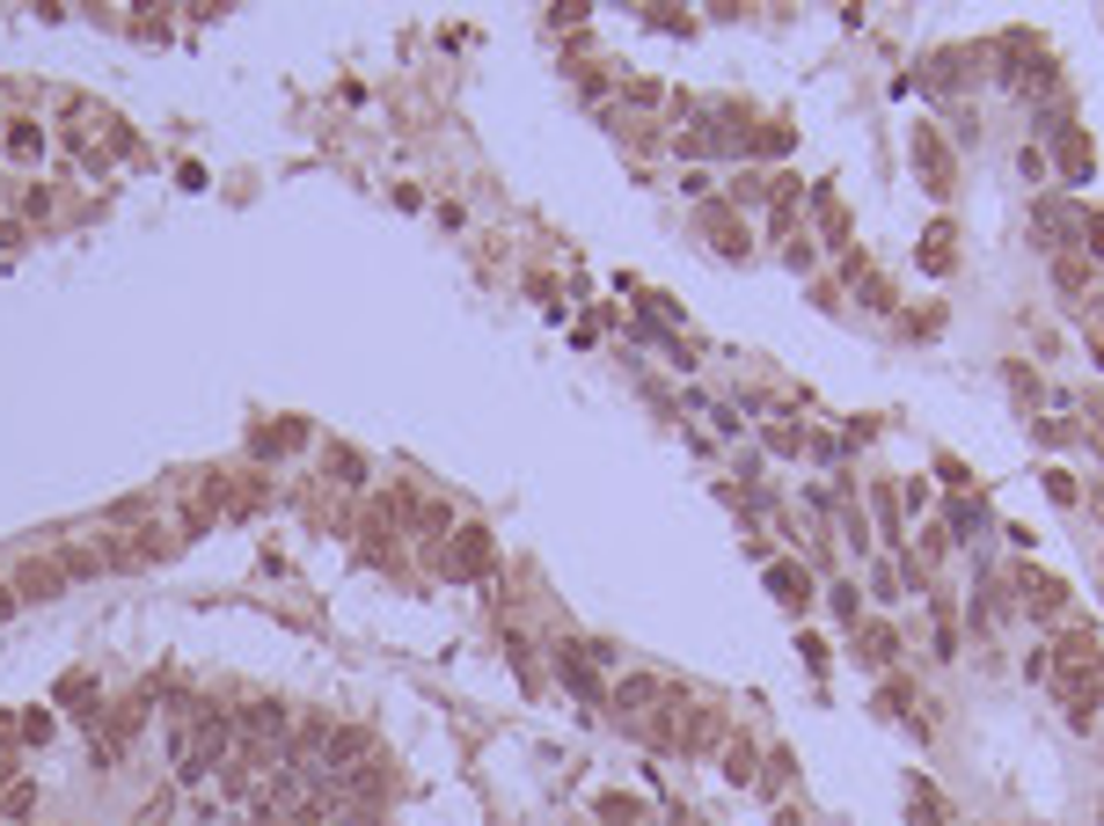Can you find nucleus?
<instances>
[{
	"mask_svg": "<svg viewBox=\"0 0 1104 826\" xmlns=\"http://www.w3.org/2000/svg\"><path fill=\"white\" fill-rule=\"evenodd\" d=\"M1032 234L1046 256H1075L1083 249V205H1068V198H1038L1032 205Z\"/></svg>",
	"mask_w": 1104,
	"mask_h": 826,
	"instance_id": "3",
	"label": "nucleus"
},
{
	"mask_svg": "<svg viewBox=\"0 0 1104 826\" xmlns=\"http://www.w3.org/2000/svg\"><path fill=\"white\" fill-rule=\"evenodd\" d=\"M673 826H702V819H695V812H688V805H673Z\"/></svg>",
	"mask_w": 1104,
	"mask_h": 826,
	"instance_id": "34",
	"label": "nucleus"
},
{
	"mask_svg": "<svg viewBox=\"0 0 1104 826\" xmlns=\"http://www.w3.org/2000/svg\"><path fill=\"white\" fill-rule=\"evenodd\" d=\"M769 593L783 600L790 615H805V607H812V571H805V563H769Z\"/></svg>",
	"mask_w": 1104,
	"mask_h": 826,
	"instance_id": "9",
	"label": "nucleus"
},
{
	"mask_svg": "<svg viewBox=\"0 0 1104 826\" xmlns=\"http://www.w3.org/2000/svg\"><path fill=\"white\" fill-rule=\"evenodd\" d=\"M600 826H651V812H644V797L608 790V797H600Z\"/></svg>",
	"mask_w": 1104,
	"mask_h": 826,
	"instance_id": "13",
	"label": "nucleus"
},
{
	"mask_svg": "<svg viewBox=\"0 0 1104 826\" xmlns=\"http://www.w3.org/2000/svg\"><path fill=\"white\" fill-rule=\"evenodd\" d=\"M769 446H775V454H797V446H805V432H797V424H775Z\"/></svg>",
	"mask_w": 1104,
	"mask_h": 826,
	"instance_id": "31",
	"label": "nucleus"
},
{
	"mask_svg": "<svg viewBox=\"0 0 1104 826\" xmlns=\"http://www.w3.org/2000/svg\"><path fill=\"white\" fill-rule=\"evenodd\" d=\"M59 571H67V585H73V578H103V571H110V548L73 542V548H59Z\"/></svg>",
	"mask_w": 1104,
	"mask_h": 826,
	"instance_id": "11",
	"label": "nucleus"
},
{
	"mask_svg": "<svg viewBox=\"0 0 1104 826\" xmlns=\"http://www.w3.org/2000/svg\"><path fill=\"white\" fill-rule=\"evenodd\" d=\"M783 775H797V760H790V754H783V746H775V754H769V760H761V775H754V783H761V790H769V797H775V790H783Z\"/></svg>",
	"mask_w": 1104,
	"mask_h": 826,
	"instance_id": "24",
	"label": "nucleus"
},
{
	"mask_svg": "<svg viewBox=\"0 0 1104 826\" xmlns=\"http://www.w3.org/2000/svg\"><path fill=\"white\" fill-rule=\"evenodd\" d=\"M16 607H22V600H16V585L0 578V622H16Z\"/></svg>",
	"mask_w": 1104,
	"mask_h": 826,
	"instance_id": "33",
	"label": "nucleus"
},
{
	"mask_svg": "<svg viewBox=\"0 0 1104 826\" xmlns=\"http://www.w3.org/2000/svg\"><path fill=\"white\" fill-rule=\"evenodd\" d=\"M775 826H805V819H797V812H790V805H783V812H775Z\"/></svg>",
	"mask_w": 1104,
	"mask_h": 826,
	"instance_id": "35",
	"label": "nucleus"
},
{
	"mask_svg": "<svg viewBox=\"0 0 1104 826\" xmlns=\"http://www.w3.org/2000/svg\"><path fill=\"white\" fill-rule=\"evenodd\" d=\"M16 732H22V746H44L52 738V709H16Z\"/></svg>",
	"mask_w": 1104,
	"mask_h": 826,
	"instance_id": "22",
	"label": "nucleus"
},
{
	"mask_svg": "<svg viewBox=\"0 0 1104 826\" xmlns=\"http://www.w3.org/2000/svg\"><path fill=\"white\" fill-rule=\"evenodd\" d=\"M30 812H37V783H30V775H16V783H0V819H30Z\"/></svg>",
	"mask_w": 1104,
	"mask_h": 826,
	"instance_id": "15",
	"label": "nucleus"
},
{
	"mask_svg": "<svg viewBox=\"0 0 1104 826\" xmlns=\"http://www.w3.org/2000/svg\"><path fill=\"white\" fill-rule=\"evenodd\" d=\"M432 563L446 571V578H491L498 571V542L483 527H461V534H446V548H432Z\"/></svg>",
	"mask_w": 1104,
	"mask_h": 826,
	"instance_id": "1",
	"label": "nucleus"
},
{
	"mask_svg": "<svg viewBox=\"0 0 1104 826\" xmlns=\"http://www.w3.org/2000/svg\"><path fill=\"white\" fill-rule=\"evenodd\" d=\"M702 234L717 242V256H746V228L732 220V205H702Z\"/></svg>",
	"mask_w": 1104,
	"mask_h": 826,
	"instance_id": "10",
	"label": "nucleus"
},
{
	"mask_svg": "<svg viewBox=\"0 0 1104 826\" xmlns=\"http://www.w3.org/2000/svg\"><path fill=\"white\" fill-rule=\"evenodd\" d=\"M1010 593H1017V607L1032 622H1068V585L1053 578V571H1038V563H1017V578H1010Z\"/></svg>",
	"mask_w": 1104,
	"mask_h": 826,
	"instance_id": "2",
	"label": "nucleus"
},
{
	"mask_svg": "<svg viewBox=\"0 0 1104 826\" xmlns=\"http://www.w3.org/2000/svg\"><path fill=\"white\" fill-rule=\"evenodd\" d=\"M849 644H856L863 666H877V673L900 658V629H893V622H856V629H849Z\"/></svg>",
	"mask_w": 1104,
	"mask_h": 826,
	"instance_id": "8",
	"label": "nucleus"
},
{
	"mask_svg": "<svg viewBox=\"0 0 1104 826\" xmlns=\"http://www.w3.org/2000/svg\"><path fill=\"white\" fill-rule=\"evenodd\" d=\"M8 585H16V600H30V607H37V600H59V593H67V571H59V556H22Z\"/></svg>",
	"mask_w": 1104,
	"mask_h": 826,
	"instance_id": "6",
	"label": "nucleus"
},
{
	"mask_svg": "<svg viewBox=\"0 0 1104 826\" xmlns=\"http://www.w3.org/2000/svg\"><path fill=\"white\" fill-rule=\"evenodd\" d=\"M1046 497H1053V505H1075L1083 491H1075V475H1068V469H1046Z\"/></svg>",
	"mask_w": 1104,
	"mask_h": 826,
	"instance_id": "25",
	"label": "nucleus"
},
{
	"mask_svg": "<svg viewBox=\"0 0 1104 826\" xmlns=\"http://www.w3.org/2000/svg\"><path fill=\"white\" fill-rule=\"evenodd\" d=\"M330 469L344 475V483H367V461H359V454H344V446H330Z\"/></svg>",
	"mask_w": 1104,
	"mask_h": 826,
	"instance_id": "27",
	"label": "nucleus"
},
{
	"mask_svg": "<svg viewBox=\"0 0 1104 826\" xmlns=\"http://www.w3.org/2000/svg\"><path fill=\"white\" fill-rule=\"evenodd\" d=\"M754 760H761V746L746 732H732V746H724V783H754Z\"/></svg>",
	"mask_w": 1104,
	"mask_h": 826,
	"instance_id": "14",
	"label": "nucleus"
},
{
	"mask_svg": "<svg viewBox=\"0 0 1104 826\" xmlns=\"http://www.w3.org/2000/svg\"><path fill=\"white\" fill-rule=\"evenodd\" d=\"M981 527H987V505L981 497H959V505H951V534L965 542V534H981Z\"/></svg>",
	"mask_w": 1104,
	"mask_h": 826,
	"instance_id": "20",
	"label": "nucleus"
},
{
	"mask_svg": "<svg viewBox=\"0 0 1104 826\" xmlns=\"http://www.w3.org/2000/svg\"><path fill=\"white\" fill-rule=\"evenodd\" d=\"M666 703H681V687H673L666 673H622L614 695H608L614 717H651V709H666Z\"/></svg>",
	"mask_w": 1104,
	"mask_h": 826,
	"instance_id": "4",
	"label": "nucleus"
},
{
	"mask_svg": "<svg viewBox=\"0 0 1104 826\" xmlns=\"http://www.w3.org/2000/svg\"><path fill=\"white\" fill-rule=\"evenodd\" d=\"M1053 285H1061L1068 300H1083V293H1090V264H1075V256H1053Z\"/></svg>",
	"mask_w": 1104,
	"mask_h": 826,
	"instance_id": "19",
	"label": "nucleus"
},
{
	"mask_svg": "<svg viewBox=\"0 0 1104 826\" xmlns=\"http://www.w3.org/2000/svg\"><path fill=\"white\" fill-rule=\"evenodd\" d=\"M1083 249L1104 264V212H1083Z\"/></svg>",
	"mask_w": 1104,
	"mask_h": 826,
	"instance_id": "30",
	"label": "nucleus"
},
{
	"mask_svg": "<svg viewBox=\"0 0 1104 826\" xmlns=\"http://www.w3.org/2000/svg\"><path fill=\"white\" fill-rule=\"evenodd\" d=\"M907 812H914V826H944V797H936L930 775H907Z\"/></svg>",
	"mask_w": 1104,
	"mask_h": 826,
	"instance_id": "12",
	"label": "nucleus"
},
{
	"mask_svg": "<svg viewBox=\"0 0 1104 826\" xmlns=\"http://www.w3.org/2000/svg\"><path fill=\"white\" fill-rule=\"evenodd\" d=\"M59 703H73V709H88L81 724H96V703H103V695H96V681H88V673H67V681H59Z\"/></svg>",
	"mask_w": 1104,
	"mask_h": 826,
	"instance_id": "16",
	"label": "nucleus"
},
{
	"mask_svg": "<svg viewBox=\"0 0 1104 826\" xmlns=\"http://www.w3.org/2000/svg\"><path fill=\"white\" fill-rule=\"evenodd\" d=\"M8 154L37 161V154H44V124H37V118H16V124H8Z\"/></svg>",
	"mask_w": 1104,
	"mask_h": 826,
	"instance_id": "17",
	"label": "nucleus"
},
{
	"mask_svg": "<svg viewBox=\"0 0 1104 826\" xmlns=\"http://www.w3.org/2000/svg\"><path fill=\"white\" fill-rule=\"evenodd\" d=\"M907 154H914V169H922V183H930V198H951L959 169H951V147H944V132H936V124H914V132H907Z\"/></svg>",
	"mask_w": 1104,
	"mask_h": 826,
	"instance_id": "5",
	"label": "nucleus"
},
{
	"mask_svg": "<svg viewBox=\"0 0 1104 826\" xmlns=\"http://www.w3.org/2000/svg\"><path fill=\"white\" fill-rule=\"evenodd\" d=\"M951 556V534L944 527H922V563H944Z\"/></svg>",
	"mask_w": 1104,
	"mask_h": 826,
	"instance_id": "29",
	"label": "nucleus"
},
{
	"mask_svg": "<svg viewBox=\"0 0 1104 826\" xmlns=\"http://www.w3.org/2000/svg\"><path fill=\"white\" fill-rule=\"evenodd\" d=\"M856 600H863V593H856L849 578L834 585V593H826V607H834V622H842V629H856V622H863V607H856Z\"/></svg>",
	"mask_w": 1104,
	"mask_h": 826,
	"instance_id": "21",
	"label": "nucleus"
},
{
	"mask_svg": "<svg viewBox=\"0 0 1104 826\" xmlns=\"http://www.w3.org/2000/svg\"><path fill=\"white\" fill-rule=\"evenodd\" d=\"M285 446H300V424H293V417H285V424H271V432L257 424V454H285Z\"/></svg>",
	"mask_w": 1104,
	"mask_h": 826,
	"instance_id": "23",
	"label": "nucleus"
},
{
	"mask_svg": "<svg viewBox=\"0 0 1104 826\" xmlns=\"http://www.w3.org/2000/svg\"><path fill=\"white\" fill-rule=\"evenodd\" d=\"M1097 359H1104V336H1097Z\"/></svg>",
	"mask_w": 1104,
	"mask_h": 826,
	"instance_id": "36",
	"label": "nucleus"
},
{
	"mask_svg": "<svg viewBox=\"0 0 1104 826\" xmlns=\"http://www.w3.org/2000/svg\"><path fill=\"white\" fill-rule=\"evenodd\" d=\"M871 593H877V600H900V563H877V571H871Z\"/></svg>",
	"mask_w": 1104,
	"mask_h": 826,
	"instance_id": "28",
	"label": "nucleus"
},
{
	"mask_svg": "<svg viewBox=\"0 0 1104 826\" xmlns=\"http://www.w3.org/2000/svg\"><path fill=\"white\" fill-rule=\"evenodd\" d=\"M922 271H936V279L951 271V228H944V220H936V228L922 234Z\"/></svg>",
	"mask_w": 1104,
	"mask_h": 826,
	"instance_id": "18",
	"label": "nucleus"
},
{
	"mask_svg": "<svg viewBox=\"0 0 1104 826\" xmlns=\"http://www.w3.org/2000/svg\"><path fill=\"white\" fill-rule=\"evenodd\" d=\"M783 264H790V271H812V242H797V234H790V249H783Z\"/></svg>",
	"mask_w": 1104,
	"mask_h": 826,
	"instance_id": "32",
	"label": "nucleus"
},
{
	"mask_svg": "<svg viewBox=\"0 0 1104 826\" xmlns=\"http://www.w3.org/2000/svg\"><path fill=\"white\" fill-rule=\"evenodd\" d=\"M761 198H769L761 177H732V198H724V205H761Z\"/></svg>",
	"mask_w": 1104,
	"mask_h": 826,
	"instance_id": "26",
	"label": "nucleus"
},
{
	"mask_svg": "<svg viewBox=\"0 0 1104 826\" xmlns=\"http://www.w3.org/2000/svg\"><path fill=\"white\" fill-rule=\"evenodd\" d=\"M359 760H373V732L367 724H330V738H322V768L344 775V768H359Z\"/></svg>",
	"mask_w": 1104,
	"mask_h": 826,
	"instance_id": "7",
	"label": "nucleus"
}]
</instances>
